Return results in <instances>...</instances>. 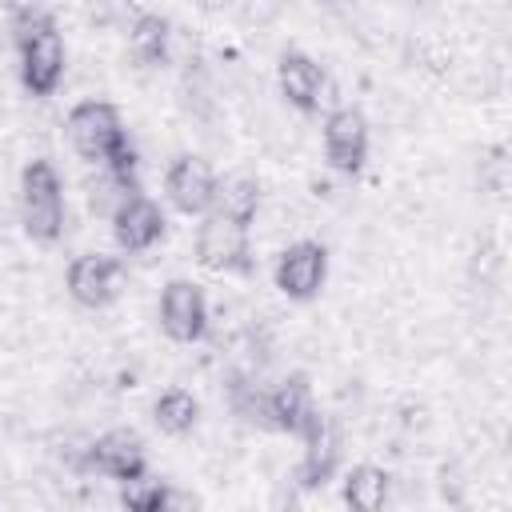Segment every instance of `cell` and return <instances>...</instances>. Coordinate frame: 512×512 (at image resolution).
Returning <instances> with one entry per match:
<instances>
[{
    "mask_svg": "<svg viewBox=\"0 0 512 512\" xmlns=\"http://www.w3.org/2000/svg\"><path fill=\"white\" fill-rule=\"evenodd\" d=\"M328 280V248L316 240H296L276 256V288L288 300H312Z\"/></svg>",
    "mask_w": 512,
    "mask_h": 512,
    "instance_id": "8",
    "label": "cell"
},
{
    "mask_svg": "<svg viewBox=\"0 0 512 512\" xmlns=\"http://www.w3.org/2000/svg\"><path fill=\"white\" fill-rule=\"evenodd\" d=\"M120 284H124V264L116 256L84 252L68 264V296L80 308H108L120 296Z\"/></svg>",
    "mask_w": 512,
    "mask_h": 512,
    "instance_id": "10",
    "label": "cell"
},
{
    "mask_svg": "<svg viewBox=\"0 0 512 512\" xmlns=\"http://www.w3.org/2000/svg\"><path fill=\"white\" fill-rule=\"evenodd\" d=\"M300 440H304V456H300L296 480H300V488H308V492H312V488H324V484L336 476L340 456H344V440H340L336 420L316 408V412L308 416Z\"/></svg>",
    "mask_w": 512,
    "mask_h": 512,
    "instance_id": "4",
    "label": "cell"
},
{
    "mask_svg": "<svg viewBox=\"0 0 512 512\" xmlns=\"http://www.w3.org/2000/svg\"><path fill=\"white\" fill-rule=\"evenodd\" d=\"M80 472H100V476H112V480H132V476H144V440L132 432V428H108L104 436L88 440L84 456H80Z\"/></svg>",
    "mask_w": 512,
    "mask_h": 512,
    "instance_id": "5",
    "label": "cell"
},
{
    "mask_svg": "<svg viewBox=\"0 0 512 512\" xmlns=\"http://www.w3.org/2000/svg\"><path fill=\"white\" fill-rule=\"evenodd\" d=\"M196 264L208 272H252V244H248V228L208 212L196 228Z\"/></svg>",
    "mask_w": 512,
    "mask_h": 512,
    "instance_id": "3",
    "label": "cell"
},
{
    "mask_svg": "<svg viewBox=\"0 0 512 512\" xmlns=\"http://www.w3.org/2000/svg\"><path fill=\"white\" fill-rule=\"evenodd\" d=\"M160 488H164V480H156V476H148V472H144V476H132V480L120 484V508H124V512H152Z\"/></svg>",
    "mask_w": 512,
    "mask_h": 512,
    "instance_id": "20",
    "label": "cell"
},
{
    "mask_svg": "<svg viewBox=\"0 0 512 512\" xmlns=\"http://www.w3.org/2000/svg\"><path fill=\"white\" fill-rule=\"evenodd\" d=\"M164 228H168V220H164L160 204L148 200L144 192L128 196V200L112 212V236H116V244H120L124 252H148L152 244L164 240Z\"/></svg>",
    "mask_w": 512,
    "mask_h": 512,
    "instance_id": "12",
    "label": "cell"
},
{
    "mask_svg": "<svg viewBox=\"0 0 512 512\" xmlns=\"http://www.w3.org/2000/svg\"><path fill=\"white\" fill-rule=\"evenodd\" d=\"M324 156L336 172L356 176L368 160V120L360 108H332L324 120Z\"/></svg>",
    "mask_w": 512,
    "mask_h": 512,
    "instance_id": "11",
    "label": "cell"
},
{
    "mask_svg": "<svg viewBox=\"0 0 512 512\" xmlns=\"http://www.w3.org/2000/svg\"><path fill=\"white\" fill-rule=\"evenodd\" d=\"M20 224L36 244H56L64 232V184L52 160H32L20 172Z\"/></svg>",
    "mask_w": 512,
    "mask_h": 512,
    "instance_id": "1",
    "label": "cell"
},
{
    "mask_svg": "<svg viewBox=\"0 0 512 512\" xmlns=\"http://www.w3.org/2000/svg\"><path fill=\"white\" fill-rule=\"evenodd\" d=\"M152 420L160 432L168 436H184L196 428L200 420V400L188 392V388H164L156 400H152Z\"/></svg>",
    "mask_w": 512,
    "mask_h": 512,
    "instance_id": "18",
    "label": "cell"
},
{
    "mask_svg": "<svg viewBox=\"0 0 512 512\" xmlns=\"http://www.w3.org/2000/svg\"><path fill=\"white\" fill-rule=\"evenodd\" d=\"M8 20H12V40H16V44L56 24L52 12H48V8H36V4H16V8L8 12Z\"/></svg>",
    "mask_w": 512,
    "mask_h": 512,
    "instance_id": "21",
    "label": "cell"
},
{
    "mask_svg": "<svg viewBox=\"0 0 512 512\" xmlns=\"http://www.w3.org/2000/svg\"><path fill=\"white\" fill-rule=\"evenodd\" d=\"M16 52H20V84L32 96H52L60 88V80H64V60H68L56 24L36 32V36H28V40H20Z\"/></svg>",
    "mask_w": 512,
    "mask_h": 512,
    "instance_id": "9",
    "label": "cell"
},
{
    "mask_svg": "<svg viewBox=\"0 0 512 512\" xmlns=\"http://www.w3.org/2000/svg\"><path fill=\"white\" fill-rule=\"evenodd\" d=\"M312 412H316V404H312V384L304 372H292L272 392H264V424H272L276 432L300 436Z\"/></svg>",
    "mask_w": 512,
    "mask_h": 512,
    "instance_id": "14",
    "label": "cell"
},
{
    "mask_svg": "<svg viewBox=\"0 0 512 512\" xmlns=\"http://www.w3.org/2000/svg\"><path fill=\"white\" fill-rule=\"evenodd\" d=\"M160 328L176 344H196L208 336V300L192 280H168L160 292Z\"/></svg>",
    "mask_w": 512,
    "mask_h": 512,
    "instance_id": "6",
    "label": "cell"
},
{
    "mask_svg": "<svg viewBox=\"0 0 512 512\" xmlns=\"http://www.w3.org/2000/svg\"><path fill=\"white\" fill-rule=\"evenodd\" d=\"M136 192H140L136 184H128V180H120V176H112V172L100 168V176L88 184V204H92V212H100V216L112 220V212H116L128 196H136Z\"/></svg>",
    "mask_w": 512,
    "mask_h": 512,
    "instance_id": "19",
    "label": "cell"
},
{
    "mask_svg": "<svg viewBox=\"0 0 512 512\" xmlns=\"http://www.w3.org/2000/svg\"><path fill=\"white\" fill-rule=\"evenodd\" d=\"M164 192L172 200L176 212L184 216H208L212 212V196H216V172L204 156H176L164 172Z\"/></svg>",
    "mask_w": 512,
    "mask_h": 512,
    "instance_id": "7",
    "label": "cell"
},
{
    "mask_svg": "<svg viewBox=\"0 0 512 512\" xmlns=\"http://www.w3.org/2000/svg\"><path fill=\"white\" fill-rule=\"evenodd\" d=\"M168 36H172V24H168L160 12H140V16L132 20V28H128V52H132V60L144 64V68L164 64V56H168Z\"/></svg>",
    "mask_w": 512,
    "mask_h": 512,
    "instance_id": "17",
    "label": "cell"
},
{
    "mask_svg": "<svg viewBox=\"0 0 512 512\" xmlns=\"http://www.w3.org/2000/svg\"><path fill=\"white\" fill-rule=\"evenodd\" d=\"M68 140L72 148L92 160V164H104L128 136H124V120H120V108L108 104V100H80L72 112H68Z\"/></svg>",
    "mask_w": 512,
    "mask_h": 512,
    "instance_id": "2",
    "label": "cell"
},
{
    "mask_svg": "<svg viewBox=\"0 0 512 512\" xmlns=\"http://www.w3.org/2000/svg\"><path fill=\"white\" fill-rule=\"evenodd\" d=\"M276 80H280V96H284L296 112H304V116H312V112L320 108L324 88H328L324 68H320L308 52H284L280 64H276Z\"/></svg>",
    "mask_w": 512,
    "mask_h": 512,
    "instance_id": "13",
    "label": "cell"
},
{
    "mask_svg": "<svg viewBox=\"0 0 512 512\" xmlns=\"http://www.w3.org/2000/svg\"><path fill=\"white\" fill-rule=\"evenodd\" d=\"M152 512H200V496L188 492V488H180V484H164Z\"/></svg>",
    "mask_w": 512,
    "mask_h": 512,
    "instance_id": "22",
    "label": "cell"
},
{
    "mask_svg": "<svg viewBox=\"0 0 512 512\" xmlns=\"http://www.w3.org/2000/svg\"><path fill=\"white\" fill-rule=\"evenodd\" d=\"M260 208V180L252 172H228L224 180H216V196H212V212L228 216L236 224H252Z\"/></svg>",
    "mask_w": 512,
    "mask_h": 512,
    "instance_id": "16",
    "label": "cell"
},
{
    "mask_svg": "<svg viewBox=\"0 0 512 512\" xmlns=\"http://www.w3.org/2000/svg\"><path fill=\"white\" fill-rule=\"evenodd\" d=\"M344 508L348 512H384L388 492H392V476L380 464H352L344 472Z\"/></svg>",
    "mask_w": 512,
    "mask_h": 512,
    "instance_id": "15",
    "label": "cell"
}]
</instances>
